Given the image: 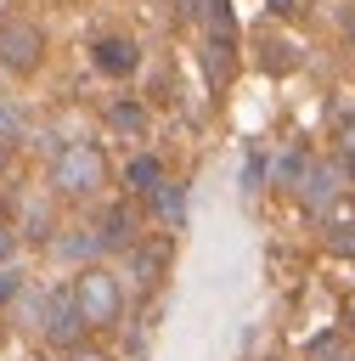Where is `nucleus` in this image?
<instances>
[{
	"label": "nucleus",
	"mask_w": 355,
	"mask_h": 361,
	"mask_svg": "<svg viewBox=\"0 0 355 361\" xmlns=\"http://www.w3.org/2000/svg\"><path fill=\"white\" fill-rule=\"evenodd\" d=\"M51 186H56L62 197H90V192H101V186H107V158H101V147H96V141H68V147L56 152V164H51Z\"/></svg>",
	"instance_id": "1"
},
{
	"label": "nucleus",
	"mask_w": 355,
	"mask_h": 361,
	"mask_svg": "<svg viewBox=\"0 0 355 361\" xmlns=\"http://www.w3.org/2000/svg\"><path fill=\"white\" fill-rule=\"evenodd\" d=\"M73 299H79V310H85L90 327H113V322L124 316V282H118L107 265H85V271L73 276Z\"/></svg>",
	"instance_id": "2"
},
{
	"label": "nucleus",
	"mask_w": 355,
	"mask_h": 361,
	"mask_svg": "<svg viewBox=\"0 0 355 361\" xmlns=\"http://www.w3.org/2000/svg\"><path fill=\"white\" fill-rule=\"evenodd\" d=\"M45 56V34L34 23H0V68L11 73H34Z\"/></svg>",
	"instance_id": "3"
},
{
	"label": "nucleus",
	"mask_w": 355,
	"mask_h": 361,
	"mask_svg": "<svg viewBox=\"0 0 355 361\" xmlns=\"http://www.w3.org/2000/svg\"><path fill=\"white\" fill-rule=\"evenodd\" d=\"M85 310H79V299H73V288H56L51 293V305H45V338L51 344H62V350H79V338H85Z\"/></svg>",
	"instance_id": "4"
},
{
	"label": "nucleus",
	"mask_w": 355,
	"mask_h": 361,
	"mask_svg": "<svg viewBox=\"0 0 355 361\" xmlns=\"http://www.w3.org/2000/svg\"><path fill=\"white\" fill-rule=\"evenodd\" d=\"M90 62H96L107 79H130V73L141 68V45L124 39V34H101V39L90 45Z\"/></svg>",
	"instance_id": "5"
},
{
	"label": "nucleus",
	"mask_w": 355,
	"mask_h": 361,
	"mask_svg": "<svg viewBox=\"0 0 355 361\" xmlns=\"http://www.w3.org/2000/svg\"><path fill=\"white\" fill-rule=\"evenodd\" d=\"M163 271H169V243H135V248H130V276H135V288L163 282Z\"/></svg>",
	"instance_id": "6"
},
{
	"label": "nucleus",
	"mask_w": 355,
	"mask_h": 361,
	"mask_svg": "<svg viewBox=\"0 0 355 361\" xmlns=\"http://www.w3.org/2000/svg\"><path fill=\"white\" fill-rule=\"evenodd\" d=\"M96 237H101V248H135V209H124V203H107V209H101V226H96Z\"/></svg>",
	"instance_id": "7"
},
{
	"label": "nucleus",
	"mask_w": 355,
	"mask_h": 361,
	"mask_svg": "<svg viewBox=\"0 0 355 361\" xmlns=\"http://www.w3.org/2000/svg\"><path fill=\"white\" fill-rule=\"evenodd\" d=\"M152 209H158V220L180 226V220H186V186H175V180H158V186H152Z\"/></svg>",
	"instance_id": "8"
},
{
	"label": "nucleus",
	"mask_w": 355,
	"mask_h": 361,
	"mask_svg": "<svg viewBox=\"0 0 355 361\" xmlns=\"http://www.w3.org/2000/svg\"><path fill=\"white\" fill-rule=\"evenodd\" d=\"M344 175H349V164H344V169H327V164H321V169H310V186H304V203H310V209H327V197L338 192V180H344Z\"/></svg>",
	"instance_id": "9"
},
{
	"label": "nucleus",
	"mask_w": 355,
	"mask_h": 361,
	"mask_svg": "<svg viewBox=\"0 0 355 361\" xmlns=\"http://www.w3.org/2000/svg\"><path fill=\"white\" fill-rule=\"evenodd\" d=\"M107 124L124 130V135H141V130H147V113H141V102H113V107H107Z\"/></svg>",
	"instance_id": "10"
},
{
	"label": "nucleus",
	"mask_w": 355,
	"mask_h": 361,
	"mask_svg": "<svg viewBox=\"0 0 355 361\" xmlns=\"http://www.w3.org/2000/svg\"><path fill=\"white\" fill-rule=\"evenodd\" d=\"M124 180H130L135 192H152V186L163 180V164H158V158H130V169H124Z\"/></svg>",
	"instance_id": "11"
},
{
	"label": "nucleus",
	"mask_w": 355,
	"mask_h": 361,
	"mask_svg": "<svg viewBox=\"0 0 355 361\" xmlns=\"http://www.w3.org/2000/svg\"><path fill=\"white\" fill-rule=\"evenodd\" d=\"M56 254H62V259H90V254H101V237H96V231H73V237L56 243Z\"/></svg>",
	"instance_id": "12"
},
{
	"label": "nucleus",
	"mask_w": 355,
	"mask_h": 361,
	"mask_svg": "<svg viewBox=\"0 0 355 361\" xmlns=\"http://www.w3.org/2000/svg\"><path fill=\"white\" fill-rule=\"evenodd\" d=\"M259 51H265V68H270V73H282V68H293V62H299V56H293V45H259Z\"/></svg>",
	"instance_id": "13"
},
{
	"label": "nucleus",
	"mask_w": 355,
	"mask_h": 361,
	"mask_svg": "<svg viewBox=\"0 0 355 361\" xmlns=\"http://www.w3.org/2000/svg\"><path fill=\"white\" fill-rule=\"evenodd\" d=\"M11 135H23V113L17 107H0V141H11Z\"/></svg>",
	"instance_id": "14"
},
{
	"label": "nucleus",
	"mask_w": 355,
	"mask_h": 361,
	"mask_svg": "<svg viewBox=\"0 0 355 361\" xmlns=\"http://www.w3.org/2000/svg\"><path fill=\"white\" fill-rule=\"evenodd\" d=\"M270 6V17H299L304 11V0H265Z\"/></svg>",
	"instance_id": "15"
},
{
	"label": "nucleus",
	"mask_w": 355,
	"mask_h": 361,
	"mask_svg": "<svg viewBox=\"0 0 355 361\" xmlns=\"http://www.w3.org/2000/svg\"><path fill=\"white\" fill-rule=\"evenodd\" d=\"M332 248H338V254H355V226H338V237H332Z\"/></svg>",
	"instance_id": "16"
},
{
	"label": "nucleus",
	"mask_w": 355,
	"mask_h": 361,
	"mask_svg": "<svg viewBox=\"0 0 355 361\" xmlns=\"http://www.w3.org/2000/svg\"><path fill=\"white\" fill-rule=\"evenodd\" d=\"M17 288H23V276H17V271H0V305H6Z\"/></svg>",
	"instance_id": "17"
},
{
	"label": "nucleus",
	"mask_w": 355,
	"mask_h": 361,
	"mask_svg": "<svg viewBox=\"0 0 355 361\" xmlns=\"http://www.w3.org/2000/svg\"><path fill=\"white\" fill-rule=\"evenodd\" d=\"M11 248H17V237H11V231H6V220H0V265L11 259Z\"/></svg>",
	"instance_id": "18"
},
{
	"label": "nucleus",
	"mask_w": 355,
	"mask_h": 361,
	"mask_svg": "<svg viewBox=\"0 0 355 361\" xmlns=\"http://www.w3.org/2000/svg\"><path fill=\"white\" fill-rule=\"evenodd\" d=\"M180 11L186 17H208V0H180Z\"/></svg>",
	"instance_id": "19"
},
{
	"label": "nucleus",
	"mask_w": 355,
	"mask_h": 361,
	"mask_svg": "<svg viewBox=\"0 0 355 361\" xmlns=\"http://www.w3.org/2000/svg\"><path fill=\"white\" fill-rule=\"evenodd\" d=\"M73 361H107L101 350H73Z\"/></svg>",
	"instance_id": "20"
},
{
	"label": "nucleus",
	"mask_w": 355,
	"mask_h": 361,
	"mask_svg": "<svg viewBox=\"0 0 355 361\" xmlns=\"http://www.w3.org/2000/svg\"><path fill=\"white\" fill-rule=\"evenodd\" d=\"M344 34H349V45H355V6H349V17H344Z\"/></svg>",
	"instance_id": "21"
},
{
	"label": "nucleus",
	"mask_w": 355,
	"mask_h": 361,
	"mask_svg": "<svg viewBox=\"0 0 355 361\" xmlns=\"http://www.w3.org/2000/svg\"><path fill=\"white\" fill-rule=\"evenodd\" d=\"M349 180H355V152H349Z\"/></svg>",
	"instance_id": "22"
},
{
	"label": "nucleus",
	"mask_w": 355,
	"mask_h": 361,
	"mask_svg": "<svg viewBox=\"0 0 355 361\" xmlns=\"http://www.w3.org/2000/svg\"><path fill=\"white\" fill-rule=\"evenodd\" d=\"M0 169H6V147H0Z\"/></svg>",
	"instance_id": "23"
},
{
	"label": "nucleus",
	"mask_w": 355,
	"mask_h": 361,
	"mask_svg": "<svg viewBox=\"0 0 355 361\" xmlns=\"http://www.w3.org/2000/svg\"><path fill=\"white\" fill-rule=\"evenodd\" d=\"M349 322H355V310H349Z\"/></svg>",
	"instance_id": "24"
},
{
	"label": "nucleus",
	"mask_w": 355,
	"mask_h": 361,
	"mask_svg": "<svg viewBox=\"0 0 355 361\" xmlns=\"http://www.w3.org/2000/svg\"><path fill=\"white\" fill-rule=\"evenodd\" d=\"M0 6H6V0H0Z\"/></svg>",
	"instance_id": "25"
},
{
	"label": "nucleus",
	"mask_w": 355,
	"mask_h": 361,
	"mask_svg": "<svg viewBox=\"0 0 355 361\" xmlns=\"http://www.w3.org/2000/svg\"><path fill=\"white\" fill-rule=\"evenodd\" d=\"M39 361H45V355H39Z\"/></svg>",
	"instance_id": "26"
}]
</instances>
